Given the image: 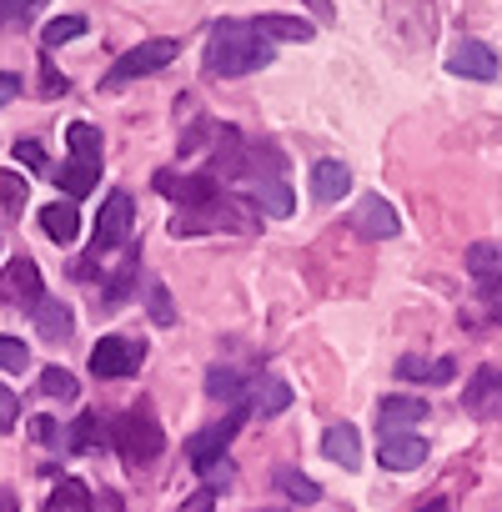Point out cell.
Segmentation results:
<instances>
[{"label": "cell", "instance_id": "6da1fadb", "mask_svg": "<svg viewBox=\"0 0 502 512\" xmlns=\"http://www.w3.org/2000/svg\"><path fill=\"white\" fill-rule=\"evenodd\" d=\"M272 41L251 26V21H216L211 36H206V76L216 81H236V76H251V71H267L272 66Z\"/></svg>", "mask_w": 502, "mask_h": 512}, {"label": "cell", "instance_id": "7a4b0ae2", "mask_svg": "<svg viewBox=\"0 0 502 512\" xmlns=\"http://www.w3.org/2000/svg\"><path fill=\"white\" fill-rule=\"evenodd\" d=\"M111 442H116V452L126 457V467H151V462L166 452V432H161V422H156L151 407L121 412L116 427H111Z\"/></svg>", "mask_w": 502, "mask_h": 512}, {"label": "cell", "instance_id": "3957f363", "mask_svg": "<svg viewBox=\"0 0 502 512\" xmlns=\"http://www.w3.org/2000/svg\"><path fill=\"white\" fill-rule=\"evenodd\" d=\"M257 216H251L241 201L231 196H211L206 206H191V211H176L171 216V236H206V231H251Z\"/></svg>", "mask_w": 502, "mask_h": 512}, {"label": "cell", "instance_id": "277c9868", "mask_svg": "<svg viewBox=\"0 0 502 512\" xmlns=\"http://www.w3.org/2000/svg\"><path fill=\"white\" fill-rule=\"evenodd\" d=\"M181 56V41H141V46H131L116 66H111V76H106V86L116 91V86H131V81H141V76H156L161 66H171Z\"/></svg>", "mask_w": 502, "mask_h": 512}, {"label": "cell", "instance_id": "5b68a950", "mask_svg": "<svg viewBox=\"0 0 502 512\" xmlns=\"http://www.w3.org/2000/svg\"><path fill=\"white\" fill-rule=\"evenodd\" d=\"M46 302L41 292V267L31 262V256H16V262H6V272H0V307L6 312H36Z\"/></svg>", "mask_w": 502, "mask_h": 512}, {"label": "cell", "instance_id": "8992f818", "mask_svg": "<svg viewBox=\"0 0 502 512\" xmlns=\"http://www.w3.org/2000/svg\"><path fill=\"white\" fill-rule=\"evenodd\" d=\"M131 221H136L131 191H111L106 206H101V216H96V241H91V256H96V262H101L106 251H116V246L131 241Z\"/></svg>", "mask_w": 502, "mask_h": 512}, {"label": "cell", "instance_id": "52a82bcc", "mask_svg": "<svg viewBox=\"0 0 502 512\" xmlns=\"http://www.w3.org/2000/svg\"><path fill=\"white\" fill-rule=\"evenodd\" d=\"M141 362H146V342H131V337H101L91 347V372L101 382L131 377V372H141Z\"/></svg>", "mask_w": 502, "mask_h": 512}, {"label": "cell", "instance_id": "ba28073f", "mask_svg": "<svg viewBox=\"0 0 502 512\" xmlns=\"http://www.w3.org/2000/svg\"><path fill=\"white\" fill-rule=\"evenodd\" d=\"M241 422H246V412L236 407V412H226L221 422H211V427H201L191 442H186V462L196 467V472H206L211 462H221V452L231 447V437L241 432Z\"/></svg>", "mask_w": 502, "mask_h": 512}, {"label": "cell", "instance_id": "9c48e42d", "mask_svg": "<svg viewBox=\"0 0 502 512\" xmlns=\"http://www.w3.org/2000/svg\"><path fill=\"white\" fill-rule=\"evenodd\" d=\"M467 277L482 292V302L502 307V241H477L467 251Z\"/></svg>", "mask_w": 502, "mask_h": 512}, {"label": "cell", "instance_id": "30bf717a", "mask_svg": "<svg viewBox=\"0 0 502 512\" xmlns=\"http://www.w3.org/2000/svg\"><path fill=\"white\" fill-rule=\"evenodd\" d=\"M462 407L482 422H502V367L472 372V382L462 387Z\"/></svg>", "mask_w": 502, "mask_h": 512}, {"label": "cell", "instance_id": "8fae6325", "mask_svg": "<svg viewBox=\"0 0 502 512\" xmlns=\"http://www.w3.org/2000/svg\"><path fill=\"white\" fill-rule=\"evenodd\" d=\"M447 71H452V76H467V81H497V51L467 36V41H457V46H452Z\"/></svg>", "mask_w": 502, "mask_h": 512}, {"label": "cell", "instance_id": "7c38bea8", "mask_svg": "<svg viewBox=\"0 0 502 512\" xmlns=\"http://www.w3.org/2000/svg\"><path fill=\"white\" fill-rule=\"evenodd\" d=\"M377 462H382L387 472H412V467L427 462V442H422L417 432H382Z\"/></svg>", "mask_w": 502, "mask_h": 512}, {"label": "cell", "instance_id": "4fadbf2b", "mask_svg": "<svg viewBox=\"0 0 502 512\" xmlns=\"http://www.w3.org/2000/svg\"><path fill=\"white\" fill-rule=\"evenodd\" d=\"M352 231H362L367 241H392L402 231V221H397V211L382 196H362L357 211H352Z\"/></svg>", "mask_w": 502, "mask_h": 512}, {"label": "cell", "instance_id": "5bb4252c", "mask_svg": "<svg viewBox=\"0 0 502 512\" xmlns=\"http://www.w3.org/2000/svg\"><path fill=\"white\" fill-rule=\"evenodd\" d=\"M156 191H161V196H171V201H181V211L206 206V201L216 196L211 176H176V171H156Z\"/></svg>", "mask_w": 502, "mask_h": 512}, {"label": "cell", "instance_id": "9a60e30c", "mask_svg": "<svg viewBox=\"0 0 502 512\" xmlns=\"http://www.w3.org/2000/svg\"><path fill=\"white\" fill-rule=\"evenodd\" d=\"M427 422V402L422 397H382L377 402V432H407Z\"/></svg>", "mask_w": 502, "mask_h": 512}, {"label": "cell", "instance_id": "2e32d148", "mask_svg": "<svg viewBox=\"0 0 502 512\" xmlns=\"http://www.w3.org/2000/svg\"><path fill=\"white\" fill-rule=\"evenodd\" d=\"M322 457H332L337 467L357 472V467H362V437H357V427H352V422H332V427L322 432Z\"/></svg>", "mask_w": 502, "mask_h": 512}, {"label": "cell", "instance_id": "e0dca14e", "mask_svg": "<svg viewBox=\"0 0 502 512\" xmlns=\"http://www.w3.org/2000/svg\"><path fill=\"white\" fill-rule=\"evenodd\" d=\"M246 402H251V412L277 417V412H287V407H292V387H287L282 377H251V387H246Z\"/></svg>", "mask_w": 502, "mask_h": 512}, {"label": "cell", "instance_id": "ac0fdd59", "mask_svg": "<svg viewBox=\"0 0 502 512\" xmlns=\"http://www.w3.org/2000/svg\"><path fill=\"white\" fill-rule=\"evenodd\" d=\"M41 231H46L51 241L71 246L76 231H81V211H76V201H51V206H41Z\"/></svg>", "mask_w": 502, "mask_h": 512}, {"label": "cell", "instance_id": "d6986e66", "mask_svg": "<svg viewBox=\"0 0 502 512\" xmlns=\"http://www.w3.org/2000/svg\"><path fill=\"white\" fill-rule=\"evenodd\" d=\"M352 191V171L342 161H317L312 166V196L317 201H342Z\"/></svg>", "mask_w": 502, "mask_h": 512}, {"label": "cell", "instance_id": "ffe728a7", "mask_svg": "<svg viewBox=\"0 0 502 512\" xmlns=\"http://www.w3.org/2000/svg\"><path fill=\"white\" fill-rule=\"evenodd\" d=\"M31 317H36V332H41L46 342H66V337L76 332V317H71V307H66V302H56V297H46V302H41Z\"/></svg>", "mask_w": 502, "mask_h": 512}, {"label": "cell", "instance_id": "44dd1931", "mask_svg": "<svg viewBox=\"0 0 502 512\" xmlns=\"http://www.w3.org/2000/svg\"><path fill=\"white\" fill-rule=\"evenodd\" d=\"M251 206L267 211V216H292L297 211V196L287 181H251Z\"/></svg>", "mask_w": 502, "mask_h": 512}, {"label": "cell", "instance_id": "7402d4cb", "mask_svg": "<svg viewBox=\"0 0 502 512\" xmlns=\"http://www.w3.org/2000/svg\"><path fill=\"white\" fill-rule=\"evenodd\" d=\"M397 377H402V382H432V387H442V382L457 377V362H452V357H437V362L402 357V362H397Z\"/></svg>", "mask_w": 502, "mask_h": 512}, {"label": "cell", "instance_id": "603a6c76", "mask_svg": "<svg viewBox=\"0 0 502 512\" xmlns=\"http://www.w3.org/2000/svg\"><path fill=\"white\" fill-rule=\"evenodd\" d=\"M96 181H101V161H81V156H71V161L61 166V191H66L71 201L91 196V191H96Z\"/></svg>", "mask_w": 502, "mask_h": 512}, {"label": "cell", "instance_id": "cb8c5ba5", "mask_svg": "<svg viewBox=\"0 0 502 512\" xmlns=\"http://www.w3.org/2000/svg\"><path fill=\"white\" fill-rule=\"evenodd\" d=\"M61 442H66V452H96V447L106 442V422H101V412L76 417V422H71V432H66Z\"/></svg>", "mask_w": 502, "mask_h": 512}, {"label": "cell", "instance_id": "d4e9b609", "mask_svg": "<svg viewBox=\"0 0 502 512\" xmlns=\"http://www.w3.org/2000/svg\"><path fill=\"white\" fill-rule=\"evenodd\" d=\"M251 26H257L267 41H312V36H317L307 21H297V16H272V11H267V16H257Z\"/></svg>", "mask_w": 502, "mask_h": 512}, {"label": "cell", "instance_id": "484cf974", "mask_svg": "<svg viewBox=\"0 0 502 512\" xmlns=\"http://www.w3.org/2000/svg\"><path fill=\"white\" fill-rule=\"evenodd\" d=\"M246 387H251V377H241L236 367H211V372H206V392H211L216 402H241Z\"/></svg>", "mask_w": 502, "mask_h": 512}, {"label": "cell", "instance_id": "4316f807", "mask_svg": "<svg viewBox=\"0 0 502 512\" xmlns=\"http://www.w3.org/2000/svg\"><path fill=\"white\" fill-rule=\"evenodd\" d=\"M46 512H91V487L76 482V477H61L51 502H46Z\"/></svg>", "mask_w": 502, "mask_h": 512}, {"label": "cell", "instance_id": "83f0119b", "mask_svg": "<svg viewBox=\"0 0 502 512\" xmlns=\"http://www.w3.org/2000/svg\"><path fill=\"white\" fill-rule=\"evenodd\" d=\"M66 146H71V156H81V161H101V151H106V141H101V131H96L91 121H71V126H66Z\"/></svg>", "mask_w": 502, "mask_h": 512}, {"label": "cell", "instance_id": "f1b7e54d", "mask_svg": "<svg viewBox=\"0 0 502 512\" xmlns=\"http://www.w3.org/2000/svg\"><path fill=\"white\" fill-rule=\"evenodd\" d=\"M26 201H31V181L21 171H0V206H6L11 216H21Z\"/></svg>", "mask_w": 502, "mask_h": 512}, {"label": "cell", "instance_id": "f546056e", "mask_svg": "<svg viewBox=\"0 0 502 512\" xmlns=\"http://www.w3.org/2000/svg\"><path fill=\"white\" fill-rule=\"evenodd\" d=\"M277 487H282L292 502H317V497H322V487H317L307 472H297V467H277Z\"/></svg>", "mask_w": 502, "mask_h": 512}, {"label": "cell", "instance_id": "4dcf8cb0", "mask_svg": "<svg viewBox=\"0 0 502 512\" xmlns=\"http://www.w3.org/2000/svg\"><path fill=\"white\" fill-rule=\"evenodd\" d=\"M41 392H46V397H61V402H71L81 387H76V377H71L66 367H41Z\"/></svg>", "mask_w": 502, "mask_h": 512}, {"label": "cell", "instance_id": "1f68e13d", "mask_svg": "<svg viewBox=\"0 0 502 512\" xmlns=\"http://www.w3.org/2000/svg\"><path fill=\"white\" fill-rule=\"evenodd\" d=\"M81 36H86V21H81V16H56L41 41H46V46H66V41H81Z\"/></svg>", "mask_w": 502, "mask_h": 512}, {"label": "cell", "instance_id": "d6a6232c", "mask_svg": "<svg viewBox=\"0 0 502 512\" xmlns=\"http://www.w3.org/2000/svg\"><path fill=\"white\" fill-rule=\"evenodd\" d=\"M146 307H151V322H156V327H171V322H176L171 292H166L161 282H146Z\"/></svg>", "mask_w": 502, "mask_h": 512}, {"label": "cell", "instance_id": "836d02e7", "mask_svg": "<svg viewBox=\"0 0 502 512\" xmlns=\"http://www.w3.org/2000/svg\"><path fill=\"white\" fill-rule=\"evenodd\" d=\"M31 367V347L21 337H0V372H26Z\"/></svg>", "mask_w": 502, "mask_h": 512}, {"label": "cell", "instance_id": "e575fe53", "mask_svg": "<svg viewBox=\"0 0 502 512\" xmlns=\"http://www.w3.org/2000/svg\"><path fill=\"white\" fill-rule=\"evenodd\" d=\"M36 11H46V0H0V26H21Z\"/></svg>", "mask_w": 502, "mask_h": 512}, {"label": "cell", "instance_id": "d590c367", "mask_svg": "<svg viewBox=\"0 0 502 512\" xmlns=\"http://www.w3.org/2000/svg\"><path fill=\"white\" fill-rule=\"evenodd\" d=\"M21 422V397L6 387V382H0V432H11Z\"/></svg>", "mask_w": 502, "mask_h": 512}, {"label": "cell", "instance_id": "8d00e7d4", "mask_svg": "<svg viewBox=\"0 0 502 512\" xmlns=\"http://www.w3.org/2000/svg\"><path fill=\"white\" fill-rule=\"evenodd\" d=\"M16 161H26L31 171H46V151H41V141H21V146H16Z\"/></svg>", "mask_w": 502, "mask_h": 512}, {"label": "cell", "instance_id": "74e56055", "mask_svg": "<svg viewBox=\"0 0 502 512\" xmlns=\"http://www.w3.org/2000/svg\"><path fill=\"white\" fill-rule=\"evenodd\" d=\"M216 507V487H201V492H191V502H181V512H211Z\"/></svg>", "mask_w": 502, "mask_h": 512}, {"label": "cell", "instance_id": "f35d334b", "mask_svg": "<svg viewBox=\"0 0 502 512\" xmlns=\"http://www.w3.org/2000/svg\"><path fill=\"white\" fill-rule=\"evenodd\" d=\"M201 477H206V487H226V482H231V462L221 457V462H211Z\"/></svg>", "mask_w": 502, "mask_h": 512}, {"label": "cell", "instance_id": "ab89813d", "mask_svg": "<svg viewBox=\"0 0 502 512\" xmlns=\"http://www.w3.org/2000/svg\"><path fill=\"white\" fill-rule=\"evenodd\" d=\"M16 96H21V76L16 71H0V106L16 101Z\"/></svg>", "mask_w": 502, "mask_h": 512}, {"label": "cell", "instance_id": "60d3db41", "mask_svg": "<svg viewBox=\"0 0 502 512\" xmlns=\"http://www.w3.org/2000/svg\"><path fill=\"white\" fill-rule=\"evenodd\" d=\"M31 432H36L41 442H61V432H56V422H51V417H36V422H31Z\"/></svg>", "mask_w": 502, "mask_h": 512}, {"label": "cell", "instance_id": "b9f144b4", "mask_svg": "<svg viewBox=\"0 0 502 512\" xmlns=\"http://www.w3.org/2000/svg\"><path fill=\"white\" fill-rule=\"evenodd\" d=\"M307 6H312V11L322 16V21H332V0H307Z\"/></svg>", "mask_w": 502, "mask_h": 512}, {"label": "cell", "instance_id": "7bdbcfd3", "mask_svg": "<svg viewBox=\"0 0 502 512\" xmlns=\"http://www.w3.org/2000/svg\"><path fill=\"white\" fill-rule=\"evenodd\" d=\"M0 512H21V502H16V492H0Z\"/></svg>", "mask_w": 502, "mask_h": 512}, {"label": "cell", "instance_id": "ee69618b", "mask_svg": "<svg viewBox=\"0 0 502 512\" xmlns=\"http://www.w3.org/2000/svg\"><path fill=\"white\" fill-rule=\"evenodd\" d=\"M417 512H452L447 502H427V507H417Z\"/></svg>", "mask_w": 502, "mask_h": 512}, {"label": "cell", "instance_id": "f6af8a7d", "mask_svg": "<svg viewBox=\"0 0 502 512\" xmlns=\"http://www.w3.org/2000/svg\"><path fill=\"white\" fill-rule=\"evenodd\" d=\"M262 512H277V507H262Z\"/></svg>", "mask_w": 502, "mask_h": 512}]
</instances>
